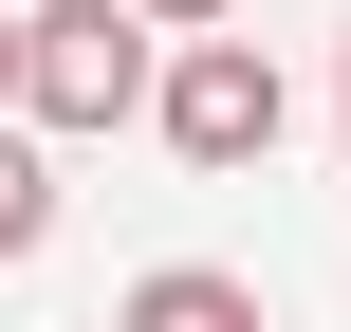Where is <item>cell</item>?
<instances>
[{"instance_id": "1", "label": "cell", "mask_w": 351, "mask_h": 332, "mask_svg": "<svg viewBox=\"0 0 351 332\" xmlns=\"http://www.w3.org/2000/svg\"><path fill=\"white\" fill-rule=\"evenodd\" d=\"M130 111H167V18H130V0H37V74H19V129L93 148V129H130Z\"/></svg>"}, {"instance_id": "2", "label": "cell", "mask_w": 351, "mask_h": 332, "mask_svg": "<svg viewBox=\"0 0 351 332\" xmlns=\"http://www.w3.org/2000/svg\"><path fill=\"white\" fill-rule=\"evenodd\" d=\"M185 166H278V129H296V74L259 55V37H167V111H148Z\"/></svg>"}, {"instance_id": "3", "label": "cell", "mask_w": 351, "mask_h": 332, "mask_svg": "<svg viewBox=\"0 0 351 332\" xmlns=\"http://www.w3.org/2000/svg\"><path fill=\"white\" fill-rule=\"evenodd\" d=\"M111 332H278V314H259V277H222V259H148V277L111 296Z\"/></svg>"}, {"instance_id": "4", "label": "cell", "mask_w": 351, "mask_h": 332, "mask_svg": "<svg viewBox=\"0 0 351 332\" xmlns=\"http://www.w3.org/2000/svg\"><path fill=\"white\" fill-rule=\"evenodd\" d=\"M37 240H56V129H19V111H0V277H19Z\"/></svg>"}, {"instance_id": "5", "label": "cell", "mask_w": 351, "mask_h": 332, "mask_svg": "<svg viewBox=\"0 0 351 332\" xmlns=\"http://www.w3.org/2000/svg\"><path fill=\"white\" fill-rule=\"evenodd\" d=\"M130 18H167V37H241V0H130Z\"/></svg>"}, {"instance_id": "6", "label": "cell", "mask_w": 351, "mask_h": 332, "mask_svg": "<svg viewBox=\"0 0 351 332\" xmlns=\"http://www.w3.org/2000/svg\"><path fill=\"white\" fill-rule=\"evenodd\" d=\"M19 74H37V0H0V111H19Z\"/></svg>"}, {"instance_id": "7", "label": "cell", "mask_w": 351, "mask_h": 332, "mask_svg": "<svg viewBox=\"0 0 351 332\" xmlns=\"http://www.w3.org/2000/svg\"><path fill=\"white\" fill-rule=\"evenodd\" d=\"M333 129H351V55H333Z\"/></svg>"}]
</instances>
